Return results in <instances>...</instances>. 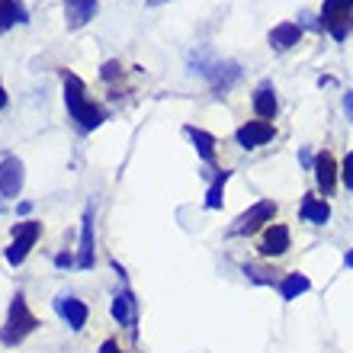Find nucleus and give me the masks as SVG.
Wrapping results in <instances>:
<instances>
[{
  "label": "nucleus",
  "instance_id": "1",
  "mask_svg": "<svg viewBox=\"0 0 353 353\" xmlns=\"http://www.w3.org/2000/svg\"><path fill=\"white\" fill-rule=\"evenodd\" d=\"M65 106H68V116H71L84 132L97 129V125L106 119L100 106L87 100L84 81H81L77 74H65Z\"/></svg>",
  "mask_w": 353,
  "mask_h": 353
},
{
  "label": "nucleus",
  "instance_id": "2",
  "mask_svg": "<svg viewBox=\"0 0 353 353\" xmlns=\"http://www.w3.org/2000/svg\"><path fill=\"white\" fill-rule=\"evenodd\" d=\"M36 315L29 312V305H26V296H13V302H10V315H7V325L0 327V344H7V347H13V344H19V341H26L32 331H36Z\"/></svg>",
  "mask_w": 353,
  "mask_h": 353
},
{
  "label": "nucleus",
  "instance_id": "3",
  "mask_svg": "<svg viewBox=\"0 0 353 353\" xmlns=\"http://www.w3.org/2000/svg\"><path fill=\"white\" fill-rule=\"evenodd\" d=\"M321 29H327L337 42H344L353 29V0H325V7H321Z\"/></svg>",
  "mask_w": 353,
  "mask_h": 353
},
{
  "label": "nucleus",
  "instance_id": "4",
  "mask_svg": "<svg viewBox=\"0 0 353 353\" xmlns=\"http://www.w3.org/2000/svg\"><path fill=\"white\" fill-rule=\"evenodd\" d=\"M39 234H42V225L32 222V219L13 225V244L7 248V263L19 267V263L26 261V254L32 251V244L39 241Z\"/></svg>",
  "mask_w": 353,
  "mask_h": 353
},
{
  "label": "nucleus",
  "instance_id": "5",
  "mask_svg": "<svg viewBox=\"0 0 353 353\" xmlns=\"http://www.w3.org/2000/svg\"><path fill=\"white\" fill-rule=\"evenodd\" d=\"M276 215V203L273 199H261L257 205H251L248 212L238 219V222L232 225V234H251V232H257L263 222H270Z\"/></svg>",
  "mask_w": 353,
  "mask_h": 353
},
{
  "label": "nucleus",
  "instance_id": "6",
  "mask_svg": "<svg viewBox=\"0 0 353 353\" xmlns=\"http://www.w3.org/2000/svg\"><path fill=\"white\" fill-rule=\"evenodd\" d=\"M238 145L241 148H261V145H267L270 139H273V125L270 122H263V119H254V122H244L241 129H238Z\"/></svg>",
  "mask_w": 353,
  "mask_h": 353
},
{
  "label": "nucleus",
  "instance_id": "7",
  "mask_svg": "<svg viewBox=\"0 0 353 353\" xmlns=\"http://www.w3.org/2000/svg\"><path fill=\"white\" fill-rule=\"evenodd\" d=\"M55 312L61 321L71 325V331H81L87 325V305L81 299H71V296H58L55 299Z\"/></svg>",
  "mask_w": 353,
  "mask_h": 353
},
{
  "label": "nucleus",
  "instance_id": "8",
  "mask_svg": "<svg viewBox=\"0 0 353 353\" xmlns=\"http://www.w3.org/2000/svg\"><path fill=\"white\" fill-rule=\"evenodd\" d=\"M19 190H23V164L17 158H3L0 161V196L13 199L19 196Z\"/></svg>",
  "mask_w": 353,
  "mask_h": 353
},
{
  "label": "nucleus",
  "instance_id": "9",
  "mask_svg": "<svg viewBox=\"0 0 353 353\" xmlns=\"http://www.w3.org/2000/svg\"><path fill=\"white\" fill-rule=\"evenodd\" d=\"M315 183L318 190L325 196L334 193V186H337V164H334V154L331 151H321L315 158Z\"/></svg>",
  "mask_w": 353,
  "mask_h": 353
},
{
  "label": "nucleus",
  "instance_id": "10",
  "mask_svg": "<svg viewBox=\"0 0 353 353\" xmlns=\"http://www.w3.org/2000/svg\"><path fill=\"white\" fill-rule=\"evenodd\" d=\"M100 3L97 0H65V19H68V29H81L84 23H90L97 17Z\"/></svg>",
  "mask_w": 353,
  "mask_h": 353
},
{
  "label": "nucleus",
  "instance_id": "11",
  "mask_svg": "<svg viewBox=\"0 0 353 353\" xmlns=\"http://www.w3.org/2000/svg\"><path fill=\"white\" fill-rule=\"evenodd\" d=\"M289 251V228L286 225H270L263 232V241H261V254L263 257H283Z\"/></svg>",
  "mask_w": 353,
  "mask_h": 353
},
{
  "label": "nucleus",
  "instance_id": "12",
  "mask_svg": "<svg viewBox=\"0 0 353 353\" xmlns=\"http://www.w3.org/2000/svg\"><path fill=\"white\" fill-rule=\"evenodd\" d=\"M299 39H302V26L299 23H279V26L270 29V46L276 52H286V48L299 46Z\"/></svg>",
  "mask_w": 353,
  "mask_h": 353
},
{
  "label": "nucleus",
  "instance_id": "13",
  "mask_svg": "<svg viewBox=\"0 0 353 353\" xmlns=\"http://www.w3.org/2000/svg\"><path fill=\"white\" fill-rule=\"evenodd\" d=\"M238 77H241V68L234 65V61H215L212 71H209V81L215 84V90H228V87L238 84Z\"/></svg>",
  "mask_w": 353,
  "mask_h": 353
},
{
  "label": "nucleus",
  "instance_id": "14",
  "mask_svg": "<svg viewBox=\"0 0 353 353\" xmlns=\"http://www.w3.org/2000/svg\"><path fill=\"white\" fill-rule=\"evenodd\" d=\"M77 267H93V209L84 212V232H81V254H77Z\"/></svg>",
  "mask_w": 353,
  "mask_h": 353
},
{
  "label": "nucleus",
  "instance_id": "15",
  "mask_svg": "<svg viewBox=\"0 0 353 353\" xmlns=\"http://www.w3.org/2000/svg\"><path fill=\"white\" fill-rule=\"evenodd\" d=\"M302 219L305 222H312V225H325L327 219H331V205L325 203V199H318V196H305L302 199Z\"/></svg>",
  "mask_w": 353,
  "mask_h": 353
},
{
  "label": "nucleus",
  "instance_id": "16",
  "mask_svg": "<svg viewBox=\"0 0 353 353\" xmlns=\"http://www.w3.org/2000/svg\"><path fill=\"white\" fill-rule=\"evenodd\" d=\"M112 318L122 327H135V299L129 292H119V296L112 299Z\"/></svg>",
  "mask_w": 353,
  "mask_h": 353
},
{
  "label": "nucleus",
  "instance_id": "17",
  "mask_svg": "<svg viewBox=\"0 0 353 353\" xmlns=\"http://www.w3.org/2000/svg\"><path fill=\"white\" fill-rule=\"evenodd\" d=\"M26 7L17 3V0H0V32H7L10 26H17V23H26Z\"/></svg>",
  "mask_w": 353,
  "mask_h": 353
},
{
  "label": "nucleus",
  "instance_id": "18",
  "mask_svg": "<svg viewBox=\"0 0 353 353\" xmlns=\"http://www.w3.org/2000/svg\"><path fill=\"white\" fill-rule=\"evenodd\" d=\"M254 110H257V116H261L263 122L273 119L276 116V97H273V90H270V84H263L261 90L254 93Z\"/></svg>",
  "mask_w": 353,
  "mask_h": 353
},
{
  "label": "nucleus",
  "instance_id": "19",
  "mask_svg": "<svg viewBox=\"0 0 353 353\" xmlns=\"http://www.w3.org/2000/svg\"><path fill=\"white\" fill-rule=\"evenodd\" d=\"M186 135L193 139V145H196V151H199V158H203V161H212L215 158V139L209 135V132L196 129V125H186Z\"/></svg>",
  "mask_w": 353,
  "mask_h": 353
},
{
  "label": "nucleus",
  "instance_id": "20",
  "mask_svg": "<svg viewBox=\"0 0 353 353\" xmlns=\"http://www.w3.org/2000/svg\"><path fill=\"white\" fill-rule=\"evenodd\" d=\"M308 276H302V273H292V276L283 279V286H279V292H283V299H299L302 292H308Z\"/></svg>",
  "mask_w": 353,
  "mask_h": 353
},
{
  "label": "nucleus",
  "instance_id": "21",
  "mask_svg": "<svg viewBox=\"0 0 353 353\" xmlns=\"http://www.w3.org/2000/svg\"><path fill=\"white\" fill-rule=\"evenodd\" d=\"M225 180H228V170H222V174L215 176V183L209 186V193H205V209H219V205H222Z\"/></svg>",
  "mask_w": 353,
  "mask_h": 353
},
{
  "label": "nucleus",
  "instance_id": "22",
  "mask_svg": "<svg viewBox=\"0 0 353 353\" xmlns=\"http://www.w3.org/2000/svg\"><path fill=\"white\" fill-rule=\"evenodd\" d=\"M341 176H344V183H347V190H353V151L344 158V170H341Z\"/></svg>",
  "mask_w": 353,
  "mask_h": 353
},
{
  "label": "nucleus",
  "instance_id": "23",
  "mask_svg": "<svg viewBox=\"0 0 353 353\" xmlns=\"http://www.w3.org/2000/svg\"><path fill=\"white\" fill-rule=\"evenodd\" d=\"M116 74H119V61H106L103 65V81H112Z\"/></svg>",
  "mask_w": 353,
  "mask_h": 353
},
{
  "label": "nucleus",
  "instance_id": "24",
  "mask_svg": "<svg viewBox=\"0 0 353 353\" xmlns=\"http://www.w3.org/2000/svg\"><path fill=\"white\" fill-rule=\"evenodd\" d=\"M55 263H58V267H74V257H71V254H58V257H55Z\"/></svg>",
  "mask_w": 353,
  "mask_h": 353
},
{
  "label": "nucleus",
  "instance_id": "25",
  "mask_svg": "<svg viewBox=\"0 0 353 353\" xmlns=\"http://www.w3.org/2000/svg\"><path fill=\"white\" fill-rule=\"evenodd\" d=\"M302 23L312 29H321V19H315V13H302Z\"/></svg>",
  "mask_w": 353,
  "mask_h": 353
},
{
  "label": "nucleus",
  "instance_id": "26",
  "mask_svg": "<svg viewBox=\"0 0 353 353\" xmlns=\"http://www.w3.org/2000/svg\"><path fill=\"white\" fill-rule=\"evenodd\" d=\"M344 112H347V119L353 122V90H350V93H347V97H344Z\"/></svg>",
  "mask_w": 353,
  "mask_h": 353
},
{
  "label": "nucleus",
  "instance_id": "27",
  "mask_svg": "<svg viewBox=\"0 0 353 353\" xmlns=\"http://www.w3.org/2000/svg\"><path fill=\"white\" fill-rule=\"evenodd\" d=\"M100 353H122V347L116 344V341H106V344L100 347Z\"/></svg>",
  "mask_w": 353,
  "mask_h": 353
},
{
  "label": "nucleus",
  "instance_id": "28",
  "mask_svg": "<svg viewBox=\"0 0 353 353\" xmlns=\"http://www.w3.org/2000/svg\"><path fill=\"white\" fill-rule=\"evenodd\" d=\"M7 106V93H3V87H0V110Z\"/></svg>",
  "mask_w": 353,
  "mask_h": 353
},
{
  "label": "nucleus",
  "instance_id": "29",
  "mask_svg": "<svg viewBox=\"0 0 353 353\" xmlns=\"http://www.w3.org/2000/svg\"><path fill=\"white\" fill-rule=\"evenodd\" d=\"M344 261H347V267H353V251H350V254H347Z\"/></svg>",
  "mask_w": 353,
  "mask_h": 353
},
{
  "label": "nucleus",
  "instance_id": "30",
  "mask_svg": "<svg viewBox=\"0 0 353 353\" xmlns=\"http://www.w3.org/2000/svg\"><path fill=\"white\" fill-rule=\"evenodd\" d=\"M0 212H3V199H0Z\"/></svg>",
  "mask_w": 353,
  "mask_h": 353
},
{
  "label": "nucleus",
  "instance_id": "31",
  "mask_svg": "<svg viewBox=\"0 0 353 353\" xmlns=\"http://www.w3.org/2000/svg\"><path fill=\"white\" fill-rule=\"evenodd\" d=\"M151 3H161V0H151Z\"/></svg>",
  "mask_w": 353,
  "mask_h": 353
}]
</instances>
